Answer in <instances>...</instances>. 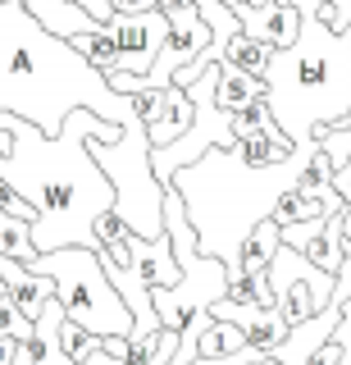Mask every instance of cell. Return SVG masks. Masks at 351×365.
I'll use <instances>...</instances> for the list:
<instances>
[{"label": "cell", "instance_id": "obj_15", "mask_svg": "<svg viewBox=\"0 0 351 365\" xmlns=\"http://www.w3.org/2000/svg\"><path fill=\"white\" fill-rule=\"evenodd\" d=\"M137 274H142L146 288H174V283L183 279V265H178V256H174L169 233L155 237V242L137 237Z\"/></svg>", "mask_w": 351, "mask_h": 365}, {"label": "cell", "instance_id": "obj_7", "mask_svg": "<svg viewBox=\"0 0 351 365\" xmlns=\"http://www.w3.org/2000/svg\"><path fill=\"white\" fill-rule=\"evenodd\" d=\"M229 265L214 256H197L192 265H183V279L174 288H155V315L164 329L178 334V356L174 365L197 361V338L210 324V306L219 297H229Z\"/></svg>", "mask_w": 351, "mask_h": 365}, {"label": "cell", "instance_id": "obj_1", "mask_svg": "<svg viewBox=\"0 0 351 365\" xmlns=\"http://www.w3.org/2000/svg\"><path fill=\"white\" fill-rule=\"evenodd\" d=\"M0 128L14 137L9 155L0 151V178L14 192L37 205L41 220L32 224V242L37 251H60V247H92L100 251L96 220L105 210H115L119 192L110 174L96 165L92 137L96 142H119L123 123L105 119L96 110H73L64 119L60 137H46L37 123H28L23 114L0 110Z\"/></svg>", "mask_w": 351, "mask_h": 365}, {"label": "cell", "instance_id": "obj_25", "mask_svg": "<svg viewBox=\"0 0 351 365\" xmlns=\"http://www.w3.org/2000/svg\"><path fill=\"white\" fill-rule=\"evenodd\" d=\"M164 347V329H146V334H132L128 342V365H155Z\"/></svg>", "mask_w": 351, "mask_h": 365}, {"label": "cell", "instance_id": "obj_10", "mask_svg": "<svg viewBox=\"0 0 351 365\" xmlns=\"http://www.w3.org/2000/svg\"><path fill=\"white\" fill-rule=\"evenodd\" d=\"M151 146H174L178 137H187V128L197 123V106H192L187 87H155V91H137L132 96Z\"/></svg>", "mask_w": 351, "mask_h": 365}, {"label": "cell", "instance_id": "obj_11", "mask_svg": "<svg viewBox=\"0 0 351 365\" xmlns=\"http://www.w3.org/2000/svg\"><path fill=\"white\" fill-rule=\"evenodd\" d=\"M233 14H237V23H242L246 37L274 46V51L292 46L297 32H301V9L297 5H274V0H265V5H246V0H237Z\"/></svg>", "mask_w": 351, "mask_h": 365}, {"label": "cell", "instance_id": "obj_26", "mask_svg": "<svg viewBox=\"0 0 351 365\" xmlns=\"http://www.w3.org/2000/svg\"><path fill=\"white\" fill-rule=\"evenodd\" d=\"M0 334H9V338H28V334H32V319L19 311L9 297L0 302Z\"/></svg>", "mask_w": 351, "mask_h": 365}, {"label": "cell", "instance_id": "obj_36", "mask_svg": "<svg viewBox=\"0 0 351 365\" xmlns=\"http://www.w3.org/2000/svg\"><path fill=\"white\" fill-rule=\"evenodd\" d=\"M342 123H351V114H347V119H342Z\"/></svg>", "mask_w": 351, "mask_h": 365}, {"label": "cell", "instance_id": "obj_23", "mask_svg": "<svg viewBox=\"0 0 351 365\" xmlns=\"http://www.w3.org/2000/svg\"><path fill=\"white\" fill-rule=\"evenodd\" d=\"M60 347L69 351V361H87L92 351H100V334H92V329H83V324H73V319H64L60 324Z\"/></svg>", "mask_w": 351, "mask_h": 365}, {"label": "cell", "instance_id": "obj_20", "mask_svg": "<svg viewBox=\"0 0 351 365\" xmlns=\"http://www.w3.org/2000/svg\"><path fill=\"white\" fill-rule=\"evenodd\" d=\"M242 334H246V347H251V351H278L283 342H288L292 324L278 311H260V319H256V324H246Z\"/></svg>", "mask_w": 351, "mask_h": 365}, {"label": "cell", "instance_id": "obj_32", "mask_svg": "<svg viewBox=\"0 0 351 365\" xmlns=\"http://www.w3.org/2000/svg\"><path fill=\"white\" fill-rule=\"evenodd\" d=\"M246 365H283V361L274 356V351H256V356H251V361H246Z\"/></svg>", "mask_w": 351, "mask_h": 365}, {"label": "cell", "instance_id": "obj_33", "mask_svg": "<svg viewBox=\"0 0 351 365\" xmlns=\"http://www.w3.org/2000/svg\"><path fill=\"white\" fill-rule=\"evenodd\" d=\"M274 5H297V0H274Z\"/></svg>", "mask_w": 351, "mask_h": 365}, {"label": "cell", "instance_id": "obj_16", "mask_svg": "<svg viewBox=\"0 0 351 365\" xmlns=\"http://www.w3.org/2000/svg\"><path fill=\"white\" fill-rule=\"evenodd\" d=\"M269 96V83L265 78H251L242 73V68L233 64H219V83H214V106L224 114H237L242 106H251V101H265Z\"/></svg>", "mask_w": 351, "mask_h": 365}, {"label": "cell", "instance_id": "obj_31", "mask_svg": "<svg viewBox=\"0 0 351 365\" xmlns=\"http://www.w3.org/2000/svg\"><path fill=\"white\" fill-rule=\"evenodd\" d=\"M78 365H128V361H119V356H110V351H105V347H100V351H92V356H87V361H78Z\"/></svg>", "mask_w": 351, "mask_h": 365}, {"label": "cell", "instance_id": "obj_35", "mask_svg": "<svg viewBox=\"0 0 351 365\" xmlns=\"http://www.w3.org/2000/svg\"><path fill=\"white\" fill-rule=\"evenodd\" d=\"M246 5H265V0H246Z\"/></svg>", "mask_w": 351, "mask_h": 365}, {"label": "cell", "instance_id": "obj_19", "mask_svg": "<svg viewBox=\"0 0 351 365\" xmlns=\"http://www.w3.org/2000/svg\"><path fill=\"white\" fill-rule=\"evenodd\" d=\"M242 347H246L242 329L210 315V324L201 329V338H197V361H219V356H233V351H242Z\"/></svg>", "mask_w": 351, "mask_h": 365}, {"label": "cell", "instance_id": "obj_4", "mask_svg": "<svg viewBox=\"0 0 351 365\" xmlns=\"http://www.w3.org/2000/svg\"><path fill=\"white\" fill-rule=\"evenodd\" d=\"M297 9L301 32L274 51L265 83L278 128L297 146H315L324 123H342L351 114V46L320 19V0H297Z\"/></svg>", "mask_w": 351, "mask_h": 365}, {"label": "cell", "instance_id": "obj_30", "mask_svg": "<svg viewBox=\"0 0 351 365\" xmlns=\"http://www.w3.org/2000/svg\"><path fill=\"white\" fill-rule=\"evenodd\" d=\"M14 361H19V338L0 334V365H14Z\"/></svg>", "mask_w": 351, "mask_h": 365}, {"label": "cell", "instance_id": "obj_3", "mask_svg": "<svg viewBox=\"0 0 351 365\" xmlns=\"http://www.w3.org/2000/svg\"><path fill=\"white\" fill-rule=\"evenodd\" d=\"M0 110H14L46 137H60L73 110H96L123 123L132 96H119L100 68L87 64L69 41L46 32L19 0L0 9ZM9 146L14 137L0 128V151L9 155Z\"/></svg>", "mask_w": 351, "mask_h": 365}, {"label": "cell", "instance_id": "obj_6", "mask_svg": "<svg viewBox=\"0 0 351 365\" xmlns=\"http://www.w3.org/2000/svg\"><path fill=\"white\" fill-rule=\"evenodd\" d=\"M32 269H41L46 279H55V302L69 311L73 324L92 329V334L110 338L137 334V315L123 302V292L110 283L105 265H100V251L92 247H60V251H41L32 260Z\"/></svg>", "mask_w": 351, "mask_h": 365}, {"label": "cell", "instance_id": "obj_34", "mask_svg": "<svg viewBox=\"0 0 351 365\" xmlns=\"http://www.w3.org/2000/svg\"><path fill=\"white\" fill-rule=\"evenodd\" d=\"M342 37H347V46H351V28H347V32H342Z\"/></svg>", "mask_w": 351, "mask_h": 365}, {"label": "cell", "instance_id": "obj_18", "mask_svg": "<svg viewBox=\"0 0 351 365\" xmlns=\"http://www.w3.org/2000/svg\"><path fill=\"white\" fill-rule=\"evenodd\" d=\"M224 64L242 68V73H251V78H265L269 64H274V46H265V41L246 37V32H237V37L224 46Z\"/></svg>", "mask_w": 351, "mask_h": 365}, {"label": "cell", "instance_id": "obj_13", "mask_svg": "<svg viewBox=\"0 0 351 365\" xmlns=\"http://www.w3.org/2000/svg\"><path fill=\"white\" fill-rule=\"evenodd\" d=\"M69 319V311H64L60 302H51L46 311H41V319L32 324L28 338H19V361L14 365H73L69 351L60 347V324Z\"/></svg>", "mask_w": 351, "mask_h": 365}, {"label": "cell", "instance_id": "obj_21", "mask_svg": "<svg viewBox=\"0 0 351 365\" xmlns=\"http://www.w3.org/2000/svg\"><path fill=\"white\" fill-rule=\"evenodd\" d=\"M274 110H269V96L265 101H251V106H242L237 114H229V128H233V142H251V137L269 133L274 128Z\"/></svg>", "mask_w": 351, "mask_h": 365}, {"label": "cell", "instance_id": "obj_22", "mask_svg": "<svg viewBox=\"0 0 351 365\" xmlns=\"http://www.w3.org/2000/svg\"><path fill=\"white\" fill-rule=\"evenodd\" d=\"M315 142L324 146V155L333 160V169L342 174L351 165V123H324L320 133H315Z\"/></svg>", "mask_w": 351, "mask_h": 365}, {"label": "cell", "instance_id": "obj_17", "mask_svg": "<svg viewBox=\"0 0 351 365\" xmlns=\"http://www.w3.org/2000/svg\"><path fill=\"white\" fill-rule=\"evenodd\" d=\"M278 247H283V228L274 220H260L251 233H246V242H242V256H237V269H246V274H265L269 269V260L278 256ZM233 269V274H237Z\"/></svg>", "mask_w": 351, "mask_h": 365}, {"label": "cell", "instance_id": "obj_12", "mask_svg": "<svg viewBox=\"0 0 351 365\" xmlns=\"http://www.w3.org/2000/svg\"><path fill=\"white\" fill-rule=\"evenodd\" d=\"M0 283H5V297L32 319V324H37L41 311L55 302V279H46L41 269H32L14 256H5V251H0Z\"/></svg>", "mask_w": 351, "mask_h": 365}, {"label": "cell", "instance_id": "obj_28", "mask_svg": "<svg viewBox=\"0 0 351 365\" xmlns=\"http://www.w3.org/2000/svg\"><path fill=\"white\" fill-rule=\"evenodd\" d=\"M73 5H83L87 14H92L96 23H110L115 19V9H110V0H73Z\"/></svg>", "mask_w": 351, "mask_h": 365}, {"label": "cell", "instance_id": "obj_5", "mask_svg": "<svg viewBox=\"0 0 351 365\" xmlns=\"http://www.w3.org/2000/svg\"><path fill=\"white\" fill-rule=\"evenodd\" d=\"M87 146H92L96 165L110 174V182H115V192H119L115 215L137 237H146V242L164 237L169 233L164 228V192H169V182H160V174H155V165H151V133H146L137 106L123 114V137L119 142H96L92 137Z\"/></svg>", "mask_w": 351, "mask_h": 365}, {"label": "cell", "instance_id": "obj_8", "mask_svg": "<svg viewBox=\"0 0 351 365\" xmlns=\"http://www.w3.org/2000/svg\"><path fill=\"white\" fill-rule=\"evenodd\" d=\"M269 283H274V311L292 329L315 319L320 311H328L333 292H337V274L305 260L297 247H278V256L269 260Z\"/></svg>", "mask_w": 351, "mask_h": 365}, {"label": "cell", "instance_id": "obj_29", "mask_svg": "<svg viewBox=\"0 0 351 365\" xmlns=\"http://www.w3.org/2000/svg\"><path fill=\"white\" fill-rule=\"evenodd\" d=\"M128 342L132 338H123V334H110V338H100V347L110 351V356H119V361H128Z\"/></svg>", "mask_w": 351, "mask_h": 365}, {"label": "cell", "instance_id": "obj_27", "mask_svg": "<svg viewBox=\"0 0 351 365\" xmlns=\"http://www.w3.org/2000/svg\"><path fill=\"white\" fill-rule=\"evenodd\" d=\"M110 9L115 14H151V9H160V0H110Z\"/></svg>", "mask_w": 351, "mask_h": 365}, {"label": "cell", "instance_id": "obj_9", "mask_svg": "<svg viewBox=\"0 0 351 365\" xmlns=\"http://www.w3.org/2000/svg\"><path fill=\"white\" fill-rule=\"evenodd\" d=\"M169 32L174 28H169V19L160 14V9H151V14H115L110 19V37H115L128 73H151V64L160 60Z\"/></svg>", "mask_w": 351, "mask_h": 365}, {"label": "cell", "instance_id": "obj_24", "mask_svg": "<svg viewBox=\"0 0 351 365\" xmlns=\"http://www.w3.org/2000/svg\"><path fill=\"white\" fill-rule=\"evenodd\" d=\"M333 215H342V210H328V215H315V220H301V224H288L283 228V247H297V251H305L315 242V237H324L328 233V220Z\"/></svg>", "mask_w": 351, "mask_h": 365}, {"label": "cell", "instance_id": "obj_2", "mask_svg": "<svg viewBox=\"0 0 351 365\" xmlns=\"http://www.w3.org/2000/svg\"><path fill=\"white\" fill-rule=\"evenodd\" d=\"M315 146H297L274 123L251 142L214 146L197 165L178 169L174 187L183 192L187 215L201 233V256H214L229 269H237L246 233L260 220H269L274 205L301 182Z\"/></svg>", "mask_w": 351, "mask_h": 365}, {"label": "cell", "instance_id": "obj_14", "mask_svg": "<svg viewBox=\"0 0 351 365\" xmlns=\"http://www.w3.org/2000/svg\"><path fill=\"white\" fill-rule=\"evenodd\" d=\"M337 324H342V306H328V311H320L315 319H305V324L292 329L288 342H283L274 356H278L283 365H305V361H310V356L324 347L328 338L337 334Z\"/></svg>", "mask_w": 351, "mask_h": 365}]
</instances>
